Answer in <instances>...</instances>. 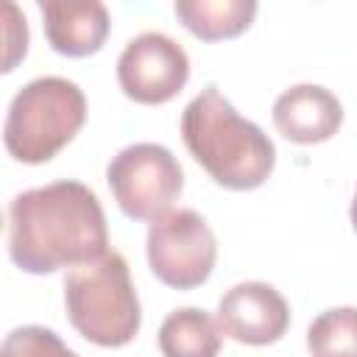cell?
Returning <instances> with one entry per match:
<instances>
[{"label": "cell", "mask_w": 357, "mask_h": 357, "mask_svg": "<svg viewBox=\"0 0 357 357\" xmlns=\"http://www.w3.org/2000/svg\"><path fill=\"white\" fill-rule=\"evenodd\" d=\"M181 139L190 156L226 190H257L276 165L271 137L245 120L215 84L204 86L181 112Z\"/></svg>", "instance_id": "7a4b0ae2"}, {"label": "cell", "mask_w": 357, "mask_h": 357, "mask_svg": "<svg viewBox=\"0 0 357 357\" xmlns=\"http://www.w3.org/2000/svg\"><path fill=\"white\" fill-rule=\"evenodd\" d=\"M3 17H6V61H3V73H11L14 64L25 56L28 50V22L20 14V8L14 3L3 6Z\"/></svg>", "instance_id": "9a60e30c"}, {"label": "cell", "mask_w": 357, "mask_h": 357, "mask_svg": "<svg viewBox=\"0 0 357 357\" xmlns=\"http://www.w3.org/2000/svg\"><path fill=\"white\" fill-rule=\"evenodd\" d=\"M349 218H351V229L357 231V190H354V198H351V209H349Z\"/></svg>", "instance_id": "2e32d148"}, {"label": "cell", "mask_w": 357, "mask_h": 357, "mask_svg": "<svg viewBox=\"0 0 357 357\" xmlns=\"http://www.w3.org/2000/svg\"><path fill=\"white\" fill-rule=\"evenodd\" d=\"M64 310L73 329L95 346L120 349L142 324L139 298L126 257L114 248L64 276Z\"/></svg>", "instance_id": "3957f363"}, {"label": "cell", "mask_w": 357, "mask_h": 357, "mask_svg": "<svg viewBox=\"0 0 357 357\" xmlns=\"http://www.w3.org/2000/svg\"><path fill=\"white\" fill-rule=\"evenodd\" d=\"M106 181L126 218L153 223L167 215L181 195L184 170L170 148L159 142H134L112 156Z\"/></svg>", "instance_id": "5b68a950"}, {"label": "cell", "mask_w": 357, "mask_h": 357, "mask_svg": "<svg viewBox=\"0 0 357 357\" xmlns=\"http://www.w3.org/2000/svg\"><path fill=\"white\" fill-rule=\"evenodd\" d=\"M47 45L67 56L84 59L103 47L112 20L100 0H39Z\"/></svg>", "instance_id": "30bf717a"}, {"label": "cell", "mask_w": 357, "mask_h": 357, "mask_svg": "<svg viewBox=\"0 0 357 357\" xmlns=\"http://www.w3.org/2000/svg\"><path fill=\"white\" fill-rule=\"evenodd\" d=\"M162 357H218L223 332L201 307H178L165 315L156 335Z\"/></svg>", "instance_id": "8fae6325"}, {"label": "cell", "mask_w": 357, "mask_h": 357, "mask_svg": "<svg viewBox=\"0 0 357 357\" xmlns=\"http://www.w3.org/2000/svg\"><path fill=\"white\" fill-rule=\"evenodd\" d=\"M86 120V98L81 86L61 75L28 81L8 103L3 142L8 156L22 165L50 162Z\"/></svg>", "instance_id": "277c9868"}, {"label": "cell", "mask_w": 357, "mask_h": 357, "mask_svg": "<svg viewBox=\"0 0 357 357\" xmlns=\"http://www.w3.org/2000/svg\"><path fill=\"white\" fill-rule=\"evenodd\" d=\"M190 78L187 50L167 33L145 31L126 42L117 56V84L134 103L159 106L173 100Z\"/></svg>", "instance_id": "52a82bcc"}, {"label": "cell", "mask_w": 357, "mask_h": 357, "mask_svg": "<svg viewBox=\"0 0 357 357\" xmlns=\"http://www.w3.org/2000/svg\"><path fill=\"white\" fill-rule=\"evenodd\" d=\"M109 251L98 195L73 178L25 190L8 204V257L25 273L78 268Z\"/></svg>", "instance_id": "6da1fadb"}, {"label": "cell", "mask_w": 357, "mask_h": 357, "mask_svg": "<svg viewBox=\"0 0 357 357\" xmlns=\"http://www.w3.org/2000/svg\"><path fill=\"white\" fill-rule=\"evenodd\" d=\"M312 357H357V307H332L307 326Z\"/></svg>", "instance_id": "4fadbf2b"}, {"label": "cell", "mask_w": 357, "mask_h": 357, "mask_svg": "<svg viewBox=\"0 0 357 357\" xmlns=\"http://www.w3.org/2000/svg\"><path fill=\"white\" fill-rule=\"evenodd\" d=\"M0 357H78L53 329L28 324L6 335Z\"/></svg>", "instance_id": "5bb4252c"}, {"label": "cell", "mask_w": 357, "mask_h": 357, "mask_svg": "<svg viewBox=\"0 0 357 357\" xmlns=\"http://www.w3.org/2000/svg\"><path fill=\"white\" fill-rule=\"evenodd\" d=\"M276 131L296 145H318L343 126V103L321 84H293L273 100Z\"/></svg>", "instance_id": "9c48e42d"}, {"label": "cell", "mask_w": 357, "mask_h": 357, "mask_svg": "<svg viewBox=\"0 0 357 357\" xmlns=\"http://www.w3.org/2000/svg\"><path fill=\"white\" fill-rule=\"evenodd\" d=\"M254 0H176L173 14L201 42L240 36L257 17Z\"/></svg>", "instance_id": "7c38bea8"}, {"label": "cell", "mask_w": 357, "mask_h": 357, "mask_svg": "<svg viewBox=\"0 0 357 357\" xmlns=\"http://www.w3.org/2000/svg\"><path fill=\"white\" fill-rule=\"evenodd\" d=\"M218 326L237 343L271 346L284 337L290 326V307L284 296L268 282H237L218 301Z\"/></svg>", "instance_id": "ba28073f"}, {"label": "cell", "mask_w": 357, "mask_h": 357, "mask_svg": "<svg viewBox=\"0 0 357 357\" xmlns=\"http://www.w3.org/2000/svg\"><path fill=\"white\" fill-rule=\"evenodd\" d=\"M145 254L151 273L173 287H201L218 259V240L209 223L195 209H170L148 226Z\"/></svg>", "instance_id": "8992f818"}]
</instances>
